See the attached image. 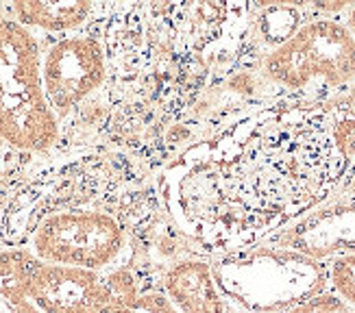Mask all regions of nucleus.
<instances>
[{
  "label": "nucleus",
  "mask_w": 355,
  "mask_h": 313,
  "mask_svg": "<svg viewBox=\"0 0 355 313\" xmlns=\"http://www.w3.org/2000/svg\"><path fill=\"white\" fill-rule=\"evenodd\" d=\"M340 194H343L345 198H355V159H353L351 166H349V172H347V177H345V183H343Z\"/></svg>",
  "instance_id": "obj_18"
},
{
  "label": "nucleus",
  "mask_w": 355,
  "mask_h": 313,
  "mask_svg": "<svg viewBox=\"0 0 355 313\" xmlns=\"http://www.w3.org/2000/svg\"><path fill=\"white\" fill-rule=\"evenodd\" d=\"M33 154L11 146L0 137V200L9 202L5 192H18L33 172Z\"/></svg>",
  "instance_id": "obj_14"
},
{
  "label": "nucleus",
  "mask_w": 355,
  "mask_h": 313,
  "mask_svg": "<svg viewBox=\"0 0 355 313\" xmlns=\"http://www.w3.org/2000/svg\"><path fill=\"white\" fill-rule=\"evenodd\" d=\"M257 70L279 100L322 105L355 81V39L338 18H312Z\"/></svg>",
  "instance_id": "obj_2"
},
{
  "label": "nucleus",
  "mask_w": 355,
  "mask_h": 313,
  "mask_svg": "<svg viewBox=\"0 0 355 313\" xmlns=\"http://www.w3.org/2000/svg\"><path fill=\"white\" fill-rule=\"evenodd\" d=\"M164 294L177 313H225V301L214 283L207 259L175 261L164 274Z\"/></svg>",
  "instance_id": "obj_9"
},
{
  "label": "nucleus",
  "mask_w": 355,
  "mask_h": 313,
  "mask_svg": "<svg viewBox=\"0 0 355 313\" xmlns=\"http://www.w3.org/2000/svg\"><path fill=\"white\" fill-rule=\"evenodd\" d=\"M35 261L26 248H0V313H42L28 289Z\"/></svg>",
  "instance_id": "obj_12"
},
{
  "label": "nucleus",
  "mask_w": 355,
  "mask_h": 313,
  "mask_svg": "<svg viewBox=\"0 0 355 313\" xmlns=\"http://www.w3.org/2000/svg\"><path fill=\"white\" fill-rule=\"evenodd\" d=\"M103 7L94 3H11L7 11L28 30L70 35L83 30Z\"/></svg>",
  "instance_id": "obj_10"
},
{
  "label": "nucleus",
  "mask_w": 355,
  "mask_h": 313,
  "mask_svg": "<svg viewBox=\"0 0 355 313\" xmlns=\"http://www.w3.org/2000/svg\"><path fill=\"white\" fill-rule=\"evenodd\" d=\"M345 24L349 28V33L355 39V5H349V9L345 11Z\"/></svg>",
  "instance_id": "obj_19"
},
{
  "label": "nucleus",
  "mask_w": 355,
  "mask_h": 313,
  "mask_svg": "<svg viewBox=\"0 0 355 313\" xmlns=\"http://www.w3.org/2000/svg\"><path fill=\"white\" fill-rule=\"evenodd\" d=\"M261 244L295 250L318 263L355 255V198L329 200Z\"/></svg>",
  "instance_id": "obj_8"
},
{
  "label": "nucleus",
  "mask_w": 355,
  "mask_h": 313,
  "mask_svg": "<svg viewBox=\"0 0 355 313\" xmlns=\"http://www.w3.org/2000/svg\"><path fill=\"white\" fill-rule=\"evenodd\" d=\"M307 22L305 7L295 3H261L253 5L246 46L261 59L279 48Z\"/></svg>",
  "instance_id": "obj_11"
},
{
  "label": "nucleus",
  "mask_w": 355,
  "mask_h": 313,
  "mask_svg": "<svg viewBox=\"0 0 355 313\" xmlns=\"http://www.w3.org/2000/svg\"><path fill=\"white\" fill-rule=\"evenodd\" d=\"M61 127L42 87V46L0 7V137L33 156H49Z\"/></svg>",
  "instance_id": "obj_4"
},
{
  "label": "nucleus",
  "mask_w": 355,
  "mask_h": 313,
  "mask_svg": "<svg viewBox=\"0 0 355 313\" xmlns=\"http://www.w3.org/2000/svg\"><path fill=\"white\" fill-rule=\"evenodd\" d=\"M325 268L331 292L355 311V255L331 259Z\"/></svg>",
  "instance_id": "obj_15"
},
{
  "label": "nucleus",
  "mask_w": 355,
  "mask_h": 313,
  "mask_svg": "<svg viewBox=\"0 0 355 313\" xmlns=\"http://www.w3.org/2000/svg\"><path fill=\"white\" fill-rule=\"evenodd\" d=\"M125 313H177V309L168 301V296L164 292L144 289L137 294V298L131 303V307Z\"/></svg>",
  "instance_id": "obj_17"
},
{
  "label": "nucleus",
  "mask_w": 355,
  "mask_h": 313,
  "mask_svg": "<svg viewBox=\"0 0 355 313\" xmlns=\"http://www.w3.org/2000/svg\"><path fill=\"white\" fill-rule=\"evenodd\" d=\"M31 298L42 313H125L144 292L125 265L105 272L35 261Z\"/></svg>",
  "instance_id": "obj_6"
},
{
  "label": "nucleus",
  "mask_w": 355,
  "mask_h": 313,
  "mask_svg": "<svg viewBox=\"0 0 355 313\" xmlns=\"http://www.w3.org/2000/svg\"><path fill=\"white\" fill-rule=\"evenodd\" d=\"M284 313H355V311L343 298H338L334 292L327 289L299 303L297 307H292Z\"/></svg>",
  "instance_id": "obj_16"
},
{
  "label": "nucleus",
  "mask_w": 355,
  "mask_h": 313,
  "mask_svg": "<svg viewBox=\"0 0 355 313\" xmlns=\"http://www.w3.org/2000/svg\"><path fill=\"white\" fill-rule=\"evenodd\" d=\"M129 235L120 215L105 207L66 209L44 215L24 248L42 263L105 272L127 253Z\"/></svg>",
  "instance_id": "obj_5"
},
{
  "label": "nucleus",
  "mask_w": 355,
  "mask_h": 313,
  "mask_svg": "<svg viewBox=\"0 0 355 313\" xmlns=\"http://www.w3.org/2000/svg\"><path fill=\"white\" fill-rule=\"evenodd\" d=\"M5 207H7V202H5V200H0V231H3V217H5Z\"/></svg>",
  "instance_id": "obj_20"
},
{
  "label": "nucleus",
  "mask_w": 355,
  "mask_h": 313,
  "mask_svg": "<svg viewBox=\"0 0 355 313\" xmlns=\"http://www.w3.org/2000/svg\"><path fill=\"white\" fill-rule=\"evenodd\" d=\"M327 111L338 139V146L353 161L355 159V81L320 105Z\"/></svg>",
  "instance_id": "obj_13"
},
{
  "label": "nucleus",
  "mask_w": 355,
  "mask_h": 313,
  "mask_svg": "<svg viewBox=\"0 0 355 313\" xmlns=\"http://www.w3.org/2000/svg\"><path fill=\"white\" fill-rule=\"evenodd\" d=\"M209 265L223 301L240 313H284L329 289L325 263L268 244L216 255Z\"/></svg>",
  "instance_id": "obj_3"
},
{
  "label": "nucleus",
  "mask_w": 355,
  "mask_h": 313,
  "mask_svg": "<svg viewBox=\"0 0 355 313\" xmlns=\"http://www.w3.org/2000/svg\"><path fill=\"white\" fill-rule=\"evenodd\" d=\"M107 55L103 39L89 30L55 37L42 48V87L59 124L107 83Z\"/></svg>",
  "instance_id": "obj_7"
},
{
  "label": "nucleus",
  "mask_w": 355,
  "mask_h": 313,
  "mask_svg": "<svg viewBox=\"0 0 355 313\" xmlns=\"http://www.w3.org/2000/svg\"><path fill=\"white\" fill-rule=\"evenodd\" d=\"M200 144L255 244L340 194L351 166L320 105H249Z\"/></svg>",
  "instance_id": "obj_1"
}]
</instances>
